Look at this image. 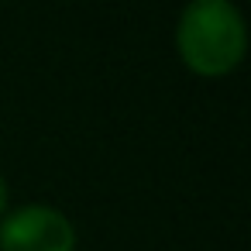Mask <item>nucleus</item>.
Instances as JSON below:
<instances>
[{"label": "nucleus", "mask_w": 251, "mask_h": 251, "mask_svg": "<svg viewBox=\"0 0 251 251\" xmlns=\"http://www.w3.org/2000/svg\"><path fill=\"white\" fill-rule=\"evenodd\" d=\"M176 52L200 79L230 76L248 52V25L234 0H189L176 21Z\"/></svg>", "instance_id": "f257e3e1"}, {"label": "nucleus", "mask_w": 251, "mask_h": 251, "mask_svg": "<svg viewBox=\"0 0 251 251\" xmlns=\"http://www.w3.org/2000/svg\"><path fill=\"white\" fill-rule=\"evenodd\" d=\"M0 251H76V227L59 206L28 203L0 217Z\"/></svg>", "instance_id": "f03ea898"}, {"label": "nucleus", "mask_w": 251, "mask_h": 251, "mask_svg": "<svg viewBox=\"0 0 251 251\" xmlns=\"http://www.w3.org/2000/svg\"><path fill=\"white\" fill-rule=\"evenodd\" d=\"M11 210V189H7V179L0 176V217Z\"/></svg>", "instance_id": "7ed1b4c3"}]
</instances>
